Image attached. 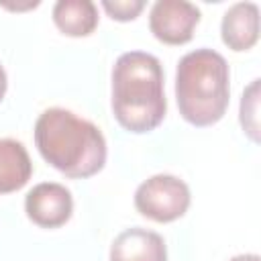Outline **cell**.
Segmentation results:
<instances>
[{
  "label": "cell",
  "instance_id": "6da1fadb",
  "mask_svg": "<svg viewBox=\"0 0 261 261\" xmlns=\"http://www.w3.org/2000/svg\"><path fill=\"white\" fill-rule=\"evenodd\" d=\"M35 145L41 157L71 179H86L102 171L106 163V139L102 130L73 114L53 106L35 122Z\"/></svg>",
  "mask_w": 261,
  "mask_h": 261
},
{
  "label": "cell",
  "instance_id": "7a4b0ae2",
  "mask_svg": "<svg viewBox=\"0 0 261 261\" xmlns=\"http://www.w3.org/2000/svg\"><path fill=\"white\" fill-rule=\"evenodd\" d=\"M112 112L118 124L135 135L155 130L167 112L163 67L145 51L122 53L112 67Z\"/></svg>",
  "mask_w": 261,
  "mask_h": 261
},
{
  "label": "cell",
  "instance_id": "3957f363",
  "mask_svg": "<svg viewBox=\"0 0 261 261\" xmlns=\"http://www.w3.org/2000/svg\"><path fill=\"white\" fill-rule=\"evenodd\" d=\"M230 69L226 59L208 47L186 53L175 69V102L186 122L216 124L230 102Z\"/></svg>",
  "mask_w": 261,
  "mask_h": 261
},
{
  "label": "cell",
  "instance_id": "277c9868",
  "mask_svg": "<svg viewBox=\"0 0 261 261\" xmlns=\"http://www.w3.org/2000/svg\"><path fill=\"white\" fill-rule=\"evenodd\" d=\"M192 204L190 188L171 173H157L145 179L135 192V208L149 220L173 222L181 218Z\"/></svg>",
  "mask_w": 261,
  "mask_h": 261
},
{
  "label": "cell",
  "instance_id": "5b68a950",
  "mask_svg": "<svg viewBox=\"0 0 261 261\" xmlns=\"http://www.w3.org/2000/svg\"><path fill=\"white\" fill-rule=\"evenodd\" d=\"M200 22V8L188 0H157L149 12L153 37L165 45H186Z\"/></svg>",
  "mask_w": 261,
  "mask_h": 261
},
{
  "label": "cell",
  "instance_id": "8992f818",
  "mask_svg": "<svg viewBox=\"0 0 261 261\" xmlns=\"http://www.w3.org/2000/svg\"><path fill=\"white\" fill-rule=\"evenodd\" d=\"M24 212L41 228H59L71 218V192L57 181L37 184L24 198Z\"/></svg>",
  "mask_w": 261,
  "mask_h": 261
},
{
  "label": "cell",
  "instance_id": "52a82bcc",
  "mask_svg": "<svg viewBox=\"0 0 261 261\" xmlns=\"http://www.w3.org/2000/svg\"><path fill=\"white\" fill-rule=\"evenodd\" d=\"M110 261H167V247L159 232L133 226L112 241Z\"/></svg>",
  "mask_w": 261,
  "mask_h": 261
},
{
  "label": "cell",
  "instance_id": "ba28073f",
  "mask_svg": "<svg viewBox=\"0 0 261 261\" xmlns=\"http://www.w3.org/2000/svg\"><path fill=\"white\" fill-rule=\"evenodd\" d=\"M222 43L232 51H249L259 39V6L255 2L232 4L220 22Z\"/></svg>",
  "mask_w": 261,
  "mask_h": 261
},
{
  "label": "cell",
  "instance_id": "9c48e42d",
  "mask_svg": "<svg viewBox=\"0 0 261 261\" xmlns=\"http://www.w3.org/2000/svg\"><path fill=\"white\" fill-rule=\"evenodd\" d=\"M33 163L27 147L16 139H0V196L29 184Z\"/></svg>",
  "mask_w": 261,
  "mask_h": 261
},
{
  "label": "cell",
  "instance_id": "30bf717a",
  "mask_svg": "<svg viewBox=\"0 0 261 261\" xmlns=\"http://www.w3.org/2000/svg\"><path fill=\"white\" fill-rule=\"evenodd\" d=\"M53 22L67 37H88L98 27V6L92 0H57Z\"/></svg>",
  "mask_w": 261,
  "mask_h": 261
},
{
  "label": "cell",
  "instance_id": "8fae6325",
  "mask_svg": "<svg viewBox=\"0 0 261 261\" xmlns=\"http://www.w3.org/2000/svg\"><path fill=\"white\" fill-rule=\"evenodd\" d=\"M241 126L245 135L253 141L259 143V80H253L241 98V110H239Z\"/></svg>",
  "mask_w": 261,
  "mask_h": 261
},
{
  "label": "cell",
  "instance_id": "7c38bea8",
  "mask_svg": "<svg viewBox=\"0 0 261 261\" xmlns=\"http://www.w3.org/2000/svg\"><path fill=\"white\" fill-rule=\"evenodd\" d=\"M102 8L108 12V16L112 20H120V22H126V20H135L141 10L145 8V2L143 0H104L102 2Z\"/></svg>",
  "mask_w": 261,
  "mask_h": 261
},
{
  "label": "cell",
  "instance_id": "4fadbf2b",
  "mask_svg": "<svg viewBox=\"0 0 261 261\" xmlns=\"http://www.w3.org/2000/svg\"><path fill=\"white\" fill-rule=\"evenodd\" d=\"M228 261H261V257L257 253H243V255H234Z\"/></svg>",
  "mask_w": 261,
  "mask_h": 261
},
{
  "label": "cell",
  "instance_id": "5bb4252c",
  "mask_svg": "<svg viewBox=\"0 0 261 261\" xmlns=\"http://www.w3.org/2000/svg\"><path fill=\"white\" fill-rule=\"evenodd\" d=\"M6 88H8V77H6V71H4V67L0 65V102H2L4 94H6Z\"/></svg>",
  "mask_w": 261,
  "mask_h": 261
}]
</instances>
